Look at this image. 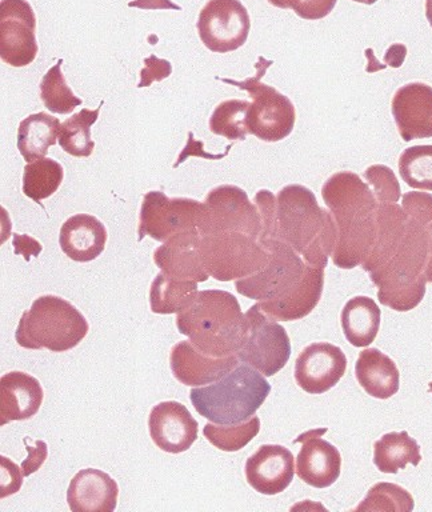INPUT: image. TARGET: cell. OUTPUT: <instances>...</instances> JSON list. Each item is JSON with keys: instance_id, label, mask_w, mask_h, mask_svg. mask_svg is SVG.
<instances>
[{"instance_id": "37", "label": "cell", "mask_w": 432, "mask_h": 512, "mask_svg": "<svg viewBox=\"0 0 432 512\" xmlns=\"http://www.w3.org/2000/svg\"><path fill=\"white\" fill-rule=\"evenodd\" d=\"M414 507V498L403 487L392 483H378L370 488L366 498L354 511L411 512Z\"/></svg>"}, {"instance_id": "15", "label": "cell", "mask_w": 432, "mask_h": 512, "mask_svg": "<svg viewBox=\"0 0 432 512\" xmlns=\"http://www.w3.org/2000/svg\"><path fill=\"white\" fill-rule=\"evenodd\" d=\"M152 442L168 454L190 450L199 434V423L184 404L168 400L156 404L148 416Z\"/></svg>"}, {"instance_id": "14", "label": "cell", "mask_w": 432, "mask_h": 512, "mask_svg": "<svg viewBox=\"0 0 432 512\" xmlns=\"http://www.w3.org/2000/svg\"><path fill=\"white\" fill-rule=\"evenodd\" d=\"M347 370V358L331 343H312L295 362V380L303 391L320 395L339 383Z\"/></svg>"}, {"instance_id": "2", "label": "cell", "mask_w": 432, "mask_h": 512, "mask_svg": "<svg viewBox=\"0 0 432 512\" xmlns=\"http://www.w3.org/2000/svg\"><path fill=\"white\" fill-rule=\"evenodd\" d=\"M180 334L212 358L236 355L247 334L246 314L231 292L204 290L176 316Z\"/></svg>"}, {"instance_id": "19", "label": "cell", "mask_w": 432, "mask_h": 512, "mask_svg": "<svg viewBox=\"0 0 432 512\" xmlns=\"http://www.w3.org/2000/svg\"><path fill=\"white\" fill-rule=\"evenodd\" d=\"M239 362L238 355L224 356V358L204 355L190 340L176 343L170 355L172 374L178 382L188 387L218 382L238 367Z\"/></svg>"}, {"instance_id": "4", "label": "cell", "mask_w": 432, "mask_h": 512, "mask_svg": "<svg viewBox=\"0 0 432 512\" xmlns=\"http://www.w3.org/2000/svg\"><path fill=\"white\" fill-rule=\"evenodd\" d=\"M270 392L271 384L262 372L243 363L210 386L192 388L190 400L203 418L232 426L252 418Z\"/></svg>"}, {"instance_id": "31", "label": "cell", "mask_w": 432, "mask_h": 512, "mask_svg": "<svg viewBox=\"0 0 432 512\" xmlns=\"http://www.w3.org/2000/svg\"><path fill=\"white\" fill-rule=\"evenodd\" d=\"M102 106L103 102H100L94 111L83 108L60 126L58 143L63 151L76 158H88L92 154L95 143L91 139V127L98 120Z\"/></svg>"}, {"instance_id": "40", "label": "cell", "mask_w": 432, "mask_h": 512, "mask_svg": "<svg viewBox=\"0 0 432 512\" xmlns=\"http://www.w3.org/2000/svg\"><path fill=\"white\" fill-rule=\"evenodd\" d=\"M403 210L423 226L432 223V195L426 192H407L403 195Z\"/></svg>"}, {"instance_id": "27", "label": "cell", "mask_w": 432, "mask_h": 512, "mask_svg": "<svg viewBox=\"0 0 432 512\" xmlns=\"http://www.w3.org/2000/svg\"><path fill=\"white\" fill-rule=\"evenodd\" d=\"M60 126L59 119L47 112L32 114L20 122L18 150L27 163L46 158L48 148L59 138Z\"/></svg>"}, {"instance_id": "45", "label": "cell", "mask_w": 432, "mask_h": 512, "mask_svg": "<svg viewBox=\"0 0 432 512\" xmlns=\"http://www.w3.org/2000/svg\"><path fill=\"white\" fill-rule=\"evenodd\" d=\"M128 7L143 8V10H178L182 11V7L178 4L170 2V0H134L128 3Z\"/></svg>"}, {"instance_id": "18", "label": "cell", "mask_w": 432, "mask_h": 512, "mask_svg": "<svg viewBox=\"0 0 432 512\" xmlns=\"http://www.w3.org/2000/svg\"><path fill=\"white\" fill-rule=\"evenodd\" d=\"M244 471L248 484L259 494H280L294 479V455L279 444H263L247 459Z\"/></svg>"}, {"instance_id": "32", "label": "cell", "mask_w": 432, "mask_h": 512, "mask_svg": "<svg viewBox=\"0 0 432 512\" xmlns=\"http://www.w3.org/2000/svg\"><path fill=\"white\" fill-rule=\"evenodd\" d=\"M63 178L62 164L54 159L43 158L27 163L23 174L24 195L42 204V200L50 198L59 190Z\"/></svg>"}, {"instance_id": "33", "label": "cell", "mask_w": 432, "mask_h": 512, "mask_svg": "<svg viewBox=\"0 0 432 512\" xmlns=\"http://www.w3.org/2000/svg\"><path fill=\"white\" fill-rule=\"evenodd\" d=\"M62 63L63 60L59 59L55 66L43 76L40 82V99L52 114L67 115L71 114L76 107L82 106L83 102L68 86L60 70Z\"/></svg>"}, {"instance_id": "46", "label": "cell", "mask_w": 432, "mask_h": 512, "mask_svg": "<svg viewBox=\"0 0 432 512\" xmlns=\"http://www.w3.org/2000/svg\"><path fill=\"white\" fill-rule=\"evenodd\" d=\"M406 55V46H403V44H392V46L388 48L386 55H384V62L387 63V66L399 68L402 66L404 59H406Z\"/></svg>"}, {"instance_id": "9", "label": "cell", "mask_w": 432, "mask_h": 512, "mask_svg": "<svg viewBox=\"0 0 432 512\" xmlns=\"http://www.w3.org/2000/svg\"><path fill=\"white\" fill-rule=\"evenodd\" d=\"M259 243L270 250V262L254 275L236 280V291L259 302L283 298L302 280L306 262L284 240L268 238Z\"/></svg>"}, {"instance_id": "28", "label": "cell", "mask_w": 432, "mask_h": 512, "mask_svg": "<svg viewBox=\"0 0 432 512\" xmlns=\"http://www.w3.org/2000/svg\"><path fill=\"white\" fill-rule=\"evenodd\" d=\"M380 308L368 296H355L342 310L344 336L354 347H367L376 339L380 327Z\"/></svg>"}, {"instance_id": "42", "label": "cell", "mask_w": 432, "mask_h": 512, "mask_svg": "<svg viewBox=\"0 0 432 512\" xmlns=\"http://www.w3.org/2000/svg\"><path fill=\"white\" fill-rule=\"evenodd\" d=\"M2 498L14 495L23 486V476L20 468L12 460L2 456Z\"/></svg>"}, {"instance_id": "10", "label": "cell", "mask_w": 432, "mask_h": 512, "mask_svg": "<svg viewBox=\"0 0 432 512\" xmlns=\"http://www.w3.org/2000/svg\"><path fill=\"white\" fill-rule=\"evenodd\" d=\"M247 334L238 358L262 372L266 378L278 374L291 358L290 336L256 303L246 312Z\"/></svg>"}, {"instance_id": "1", "label": "cell", "mask_w": 432, "mask_h": 512, "mask_svg": "<svg viewBox=\"0 0 432 512\" xmlns=\"http://www.w3.org/2000/svg\"><path fill=\"white\" fill-rule=\"evenodd\" d=\"M322 196L338 226L332 262L350 270L364 263L374 246L379 202L370 184L354 172H338L324 183Z\"/></svg>"}, {"instance_id": "35", "label": "cell", "mask_w": 432, "mask_h": 512, "mask_svg": "<svg viewBox=\"0 0 432 512\" xmlns=\"http://www.w3.org/2000/svg\"><path fill=\"white\" fill-rule=\"evenodd\" d=\"M260 431V419L258 416L232 426H222V424L207 423L203 428V434L208 442L226 452H235L246 447Z\"/></svg>"}, {"instance_id": "25", "label": "cell", "mask_w": 432, "mask_h": 512, "mask_svg": "<svg viewBox=\"0 0 432 512\" xmlns=\"http://www.w3.org/2000/svg\"><path fill=\"white\" fill-rule=\"evenodd\" d=\"M408 215L396 203H379L376 214V236L374 246L362 267L372 274L390 262L402 242L408 223Z\"/></svg>"}, {"instance_id": "16", "label": "cell", "mask_w": 432, "mask_h": 512, "mask_svg": "<svg viewBox=\"0 0 432 512\" xmlns=\"http://www.w3.org/2000/svg\"><path fill=\"white\" fill-rule=\"evenodd\" d=\"M327 428L304 432L294 443H302L298 458H296V472L298 476L315 488H327L339 479L342 471V455L338 448L322 439Z\"/></svg>"}, {"instance_id": "20", "label": "cell", "mask_w": 432, "mask_h": 512, "mask_svg": "<svg viewBox=\"0 0 432 512\" xmlns=\"http://www.w3.org/2000/svg\"><path fill=\"white\" fill-rule=\"evenodd\" d=\"M198 230L182 232L166 240L163 246L156 248L154 262L163 274L172 278L207 282L210 275L204 267L200 252Z\"/></svg>"}, {"instance_id": "49", "label": "cell", "mask_w": 432, "mask_h": 512, "mask_svg": "<svg viewBox=\"0 0 432 512\" xmlns=\"http://www.w3.org/2000/svg\"><path fill=\"white\" fill-rule=\"evenodd\" d=\"M426 18L432 27V0H426Z\"/></svg>"}, {"instance_id": "24", "label": "cell", "mask_w": 432, "mask_h": 512, "mask_svg": "<svg viewBox=\"0 0 432 512\" xmlns=\"http://www.w3.org/2000/svg\"><path fill=\"white\" fill-rule=\"evenodd\" d=\"M107 238L106 227L98 218L78 214L68 218L60 227L59 244L68 258L87 263L102 254Z\"/></svg>"}, {"instance_id": "21", "label": "cell", "mask_w": 432, "mask_h": 512, "mask_svg": "<svg viewBox=\"0 0 432 512\" xmlns=\"http://www.w3.org/2000/svg\"><path fill=\"white\" fill-rule=\"evenodd\" d=\"M324 268L326 267L311 266L306 263L303 278L294 290L288 292L283 298L262 300L258 303L259 307L262 308L264 314L275 319L276 322L278 320L292 322V320H299L310 315L322 298Z\"/></svg>"}, {"instance_id": "39", "label": "cell", "mask_w": 432, "mask_h": 512, "mask_svg": "<svg viewBox=\"0 0 432 512\" xmlns=\"http://www.w3.org/2000/svg\"><path fill=\"white\" fill-rule=\"evenodd\" d=\"M338 0H280L279 8L295 11L299 18L319 20L326 18L334 10Z\"/></svg>"}, {"instance_id": "6", "label": "cell", "mask_w": 432, "mask_h": 512, "mask_svg": "<svg viewBox=\"0 0 432 512\" xmlns=\"http://www.w3.org/2000/svg\"><path fill=\"white\" fill-rule=\"evenodd\" d=\"M272 63L274 62L260 56L259 62L255 64L258 72L254 78H248L243 82L216 76V79L242 88L250 94L252 103L247 114L248 132L267 143L286 139L294 130L296 120L295 107L291 100L280 94L276 88L260 82Z\"/></svg>"}, {"instance_id": "47", "label": "cell", "mask_w": 432, "mask_h": 512, "mask_svg": "<svg viewBox=\"0 0 432 512\" xmlns=\"http://www.w3.org/2000/svg\"><path fill=\"white\" fill-rule=\"evenodd\" d=\"M428 232V259L426 268H424V278L427 283H432V223L426 226Z\"/></svg>"}, {"instance_id": "43", "label": "cell", "mask_w": 432, "mask_h": 512, "mask_svg": "<svg viewBox=\"0 0 432 512\" xmlns=\"http://www.w3.org/2000/svg\"><path fill=\"white\" fill-rule=\"evenodd\" d=\"M23 442L28 451V456L22 463V470L24 476H30L31 474H35V472L43 466L44 462H46L48 447L43 440H35V447L28 444V438H24Z\"/></svg>"}, {"instance_id": "26", "label": "cell", "mask_w": 432, "mask_h": 512, "mask_svg": "<svg viewBox=\"0 0 432 512\" xmlns=\"http://www.w3.org/2000/svg\"><path fill=\"white\" fill-rule=\"evenodd\" d=\"M356 380L368 395L388 399L399 391L400 374L394 360L379 351L367 348L359 354L355 364Z\"/></svg>"}, {"instance_id": "50", "label": "cell", "mask_w": 432, "mask_h": 512, "mask_svg": "<svg viewBox=\"0 0 432 512\" xmlns=\"http://www.w3.org/2000/svg\"><path fill=\"white\" fill-rule=\"evenodd\" d=\"M352 2L368 4V6H371V4L378 2V0H352Z\"/></svg>"}, {"instance_id": "8", "label": "cell", "mask_w": 432, "mask_h": 512, "mask_svg": "<svg viewBox=\"0 0 432 512\" xmlns=\"http://www.w3.org/2000/svg\"><path fill=\"white\" fill-rule=\"evenodd\" d=\"M198 231L200 236L220 232H242L259 240L262 234V216L256 204L251 203L240 187H215L202 203Z\"/></svg>"}, {"instance_id": "48", "label": "cell", "mask_w": 432, "mask_h": 512, "mask_svg": "<svg viewBox=\"0 0 432 512\" xmlns=\"http://www.w3.org/2000/svg\"><path fill=\"white\" fill-rule=\"evenodd\" d=\"M366 55H367V58H368V62H374L376 64H379L378 62H376L374 51H372L371 48H367ZM378 67H379V70H382V68H386L387 67V64H380V66H378ZM378 67H371V66L367 67V72L378 71Z\"/></svg>"}, {"instance_id": "22", "label": "cell", "mask_w": 432, "mask_h": 512, "mask_svg": "<svg viewBox=\"0 0 432 512\" xmlns=\"http://www.w3.org/2000/svg\"><path fill=\"white\" fill-rule=\"evenodd\" d=\"M44 391L34 376L23 371H11L0 380V424L27 420L38 414Z\"/></svg>"}, {"instance_id": "7", "label": "cell", "mask_w": 432, "mask_h": 512, "mask_svg": "<svg viewBox=\"0 0 432 512\" xmlns=\"http://www.w3.org/2000/svg\"><path fill=\"white\" fill-rule=\"evenodd\" d=\"M200 252L208 275L231 282L254 275L270 262L271 252L242 232H220L202 236Z\"/></svg>"}, {"instance_id": "3", "label": "cell", "mask_w": 432, "mask_h": 512, "mask_svg": "<svg viewBox=\"0 0 432 512\" xmlns=\"http://www.w3.org/2000/svg\"><path fill=\"white\" fill-rule=\"evenodd\" d=\"M279 238L290 244L304 262L327 266L334 254L338 226L331 212L319 207L314 192L300 184H290L276 198Z\"/></svg>"}, {"instance_id": "13", "label": "cell", "mask_w": 432, "mask_h": 512, "mask_svg": "<svg viewBox=\"0 0 432 512\" xmlns=\"http://www.w3.org/2000/svg\"><path fill=\"white\" fill-rule=\"evenodd\" d=\"M36 16L27 0H2L0 3V56L11 67H26L34 62Z\"/></svg>"}, {"instance_id": "29", "label": "cell", "mask_w": 432, "mask_h": 512, "mask_svg": "<svg viewBox=\"0 0 432 512\" xmlns=\"http://www.w3.org/2000/svg\"><path fill=\"white\" fill-rule=\"evenodd\" d=\"M422 462L420 446L407 431L388 432L374 444V464L383 474H396L407 464Z\"/></svg>"}, {"instance_id": "44", "label": "cell", "mask_w": 432, "mask_h": 512, "mask_svg": "<svg viewBox=\"0 0 432 512\" xmlns=\"http://www.w3.org/2000/svg\"><path fill=\"white\" fill-rule=\"evenodd\" d=\"M36 240L27 235L14 234V247L16 255H23L26 260H30V255L38 256L42 246H31Z\"/></svg>"}, {"instance_id": "34", "label": "cell", "mask_w": 432, "mask_h": 512, "mask_svg": "<svg viewBox=\"0 0 432 512\" xmlns=\"http://www.w3.org/2000/svg\"><path fill=\"white\" fill-rule=\"evenodd\" d=\"M250 102L246 100H224L212 112L208 127L212 134L224 136L230 140H244L247 138V114Z\"/></svg>"}, {"instance_id": "41", "label": "cell", "mask_w": 432, "mask_h": 512, "mask_svg": "<svg viewBox=\"0 0 432 512\" xmlns=\"http://www.w3.org/2000/svg\"><path fill=\"white\" fill-rule=\"evenodd\" d=\"M172 74L171 63L166 59H159L156 55L144 59V68L140 71L139 88L150 87L154 82H162Z\"/></svg>"}, {"instance_id": "30", "label": "cell", "mask_w": 432, "mask_h": 512, "mask_svg": "<svg viewBox=\"0 0 432 512\" xmlns=\"http://www.w3.org/2000/svg\"><path fill=\"white\" fill-rule=\"evenodd\" d=\"M198 292V282L160 272L151 284V311L160 315L179 314L194 302Z\"/></svg>"}, {"instance_id": "23", "label": "cell", "mask_w": 432, "mask_h": 512, "mask_svg": "<svg viewBox=\"0 0 432 512\" xmlns=\"http://www.w3.org/2000/svg\"><path fill=\"white\" fill-rule=\"evenodd\" d=\"M118 483L96 468L80 470L71 479L67 502L74 512H112L118 504Z\"/></svg>"}, {"instance_id": "36", "label": "cell", "mask_w": 432, "mask_h": 512, "mask_svg": "<svg viewBox=\"0 0 432 512\" xmlns=\"http://www.w3.org/2000/svg\"><path fill=\"white\" fill-rule=\"evenodd\" d=\"M399 174L407 186L432 191V144L406 148L400 154Z\"/></svg>"}, {"instance_id": "17", "label": "cell", "mask_w": 432, "mask_h": 512, "mask_svg": "<svg viewBox=\"0 0 432 512\" xmlns=\"http://www.w3.org/2000/svg\"><path fill=\"white\" fill-rule=\"evenodd\" d=\"M392 116L404 142L432 138V87L426 83H408L395 92Z\"/></svg>"}, {"instance_id": "5", "label": "cell", "mask_w": 432, "mask_h": 512, "mask_svg": "<svg viewBox=\"0 0 432 512\" xmlns=\"http://www.w3.org/2000/svg\"><path fill=\"white\" fill-rule=\"evenodd\" d=\"M88 331L87 319L74 304L60 296L43 295L23 312L15 340L27 350L66 352L79 346Z\"/></svg>"}, {"instance_id": "12", "label": "cell", "mask_w": 432, "mask_h": 512, "mask_svg": "<svg viewBox=\"0 0 432 512\" xmlns=\"http://www.w3.org/2000/svg\"><path fill=\"white\" fill-rule=\"evenodd\" d=\"M196 28L208 50L227 54L247 42L251 20L239 0H208L200 11Z\"/></svg>"}, {"instance_id": "38", "label": "cell", "mask_w": 432, "mask_h": 512, "mask_svg": "<svg viewBox=\"0 0 432 512\" xmlns=\"http://www.w3.org/2000/svg\"><path fill=\"white\" fill-rule=\"evenodd\" d=\"M364 178L372 187L379 203H398L402 191H400L398 179L390 167L374 164L364 172Z\"/></svg>"}, {"instance_id": "11", "label": "cell", "mask_w": 432, "mask_h": 512, "mask_svg": "<svg viewBox=\"0 0 432 512\" xmlns=\"http://www.w3.org/2000/svg\"><path fill=\"white\" fill-rule=\"evenodd\" d=\"M202 203L190 198H168L163 191L143 196L139 215V242L146 236L166 242L182 232L198 230Z\"/></svg>"}]
</instances>
